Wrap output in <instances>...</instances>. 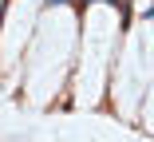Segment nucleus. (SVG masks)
Wrapping results in <instances>:
<instances>
[{
	"label": "nucleus",
	"instance_id": "1",
	"mask_svg": "<svg viewBox=\"0 0 154 142\" xmlns=\"http://www.w3.org/2000/svg\"><path fill=\"white\" fill-rule=\"evenodd\" d=\"M142 12H146V16H150V20H154V0H150V4H146V8H142Z\"/></svg>",
	"mask_w": 154,
	"mask_h": 142
},
{
	"label": "nucleus",
	"instance_id": "2",
	"mask_svg": "<svg viewBox=\"0 0 154 142\" xmlns=\"http://www.w3.org/2000/svg\"><path fill=\"white\" fill-rule=\"evenodd\" d=\"M48 4H67V0H48Z\"/></svg>",
	"mask_w": 154,
	"mask_h": 142
}]
</instances>
